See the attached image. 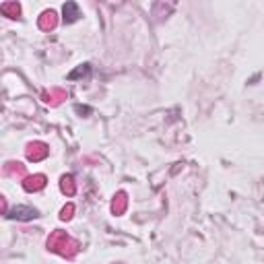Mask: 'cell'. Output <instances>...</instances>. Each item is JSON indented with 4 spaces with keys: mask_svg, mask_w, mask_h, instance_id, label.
<instances>
[{
    "mask_svg": "<svg viewBox=\"0 0 264 264\" xmlns=\"http://www.w3.org/2000/svg\"><path fill=\"white\" fill-rule=\"evenodd\" d=\"M7 217L17 219V221H31L35 217H40V213H38V208H31V206H13Z\"/></svg>",
    "mask_w": 264,
    "mask_h": 264,
    "instance_id": "cell-1",
    "label": "cell"
},
{
    "mask_svg": "<svg viewBox=\"0 0 264 264\" xmlns=\"http://www.w3.org/2000/svg\"><path fill=\"white\" fill-rule=\"evenodd\" d=\"M89 73H91V64H81L77 70H73V73L68 75V79L75 81V79H79V77H87Z\"/></svg>",
    "mask_w": 264,
    "mask_h": 264,
    "instance_id": "cell-3",
    "label": "cell"
},
{
    "mask_svg": "<svg viewBox=\"0 0 264 264\" xmlns=\"http://www.w3.org/2000/svg\"><path fill=\"white\" fill-rule=\"evenodd\" d=\"M62 21L64 23H75L79 17H81V11H79V5L77 3H66L64 7H62Z\"/></svg>",
    "mask_w": 264,
    "mask_h": 264,
    "instance_id": "cell-2",
    "label": "cell"
}]
</instances>
